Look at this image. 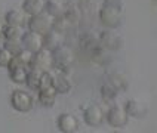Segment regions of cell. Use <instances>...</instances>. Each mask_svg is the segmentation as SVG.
Segmentation results:
<instances>
[{
    "label": "cell",
    "instance_id": "6da1fadb",
    "mask_svg": "<svg viewBox=\"0 0 157 133\" xmlns=\"http://www.w3.org/2000/svg\"><path fill=\"white\" fill-rule=\"evenodd\" d=\"M52 61L56 71L70 72L73 68V64H74V53L68 46L61 44L52 50Z\"/></svg>",
    "mask_w": 157,
    "mask_h": 133
},
{
    "label": "cell",
    "instance_id": "7a4b0ae2",
    "mask_svg": "<svg viewBox=\"0 0 157 133\" xmlns=\"http://www.w3.org/2000/svg\"><path fill=\"white\" fill-rule=\"evenodd\" d=\"M98 17H99V22L105 28L116 30L123 24V10H119V9L107 6V5L101 6L99 12H98Z\"/></svg>",
    "mask_w": 157,
    "mask_h": 133
},
{
    "label": "cell",
    "instance_id": "3957f363",
    "mask_svg": "<svg viewBox=\"0 0 157 133\" xmlns=\"http://www.w3.org/2000/svg\"><path fill=\"white\" fill-rule=\"evenodd\" d=\"M53 25V17H51L49 13L46 12H42L39 15H34V17H30L27 19V27L30 31H34L37 34L44 35L46 33H49L52 30Z\"/></svg>",
    "mask_w": 157,
    "mask_h": 133
},
{
    "label": "cell",
    "instance_id": "277c9868",
    "mask_svg": "<svg viewBox=\"0 0 157 133\" xmlns=\"http://www.w3.org/2000/svg\"><path fill=\"white\" fill-rule=\"evenodd\" d=\"M10 105L18 113H28L34 105V99L28 92L22 89H17L10 95Z\"/></svg>",
    "mask_w": 157,
    "mask_h": 133
},
{
    "label": "cell",
    "instance_id": "5b68a950",
    "mask_svg": "<svg viewBox=\"0 0 157 133\" xmlns=\"http://www.w3.org/2000/svg\"><path fill=\"white\" fill-rule=\"evenodd\" d=\"M99 42H101V46L104 47L105 50L108 52H117L120 50L124 44V40L123 37L119 33H116L111 28H107L102 33H99Z\"/></svg>",
    "mask_w": 157,
    "mask_h": 133
},
{
    "label": "cell",
    "instance_id": "8992f818",
    "mask_svg": "<svg viewBox=\"0 0 157 133\" xmlns=\"http://www.w3.org/2000/svg\"><path fill=\"white\" fill-rule=\"evenodd\" d=\"M105 120L114 129H122L124 127L128 121H129V115L126 113L124 106L122 105H113L108 108L107 114H105Z\"/></svg>",
    "mask_w": 157,
    "mask_h": 133
},
{
    "label": "cell",
    "instance_id": "52a82bcc",
    "mask_svg": "<svg viewBox=\"0 0 157 133\" xmlns=\"http://www.w3.org/2000/svg\"><path fill=\"white\" fill-rule=\"evenodd\" d=\"M105 118L104 109L96 104H89L83 108V121L90 126V127H98L101 126Z\"/></svg>",
    "mask_w": 157,
    "mask_h": 133
},
{
    "label": "cell",
    "instance_id": "ba28073f",
    "mask_svg": "<svg viewBox=\"0 0 157 133\" xmlns=\"http://www.w3.org/2000/svg\"><path fill=\"white\" fill-rule=\"evenodd\" d=\"M33 68H37L40 71H51L53 67L52 61V52L46 47H42L40 50L33 53V59H31V65Z\"/></svg>",
    "mask_w": 157,
    "mask_h": 133
},
{
    "label": "cell",
    "instance_id": "9c48e42d",
    "mask_svg": "<svg viewBox=\"0 0 157 133\" xmlns=\"http://www.w3.org/2000/svg\"><path fill=\"white\" fill-rule=\"evenodd\" d=\"M52 84L56 93L59 95H67L73 89V81H71L68 72H62V71H56L55 74H52Z\"/></svg>",
    "mask_w": 157,
    "mask_h": 133
},
{
    "label": "cell",
    "instance_id": "30bf717a",
    "mask_svg": "<svg viewBox=\"0 0 157 133\" xmlns=\"http://www.w3.org/2000/svg\"><path fill=\"white\" fill-rule=\"evenodd\" d=\"M21 42H22V46L24 49L30 50V52L36 53L37 50H40L43 47V35L37 34L34 31H24V34L21 37Z\"/></svg>",
    "mask_w": 157,
    "mask_h": 133
},
{
    "label": "cell",
    "instance_id": "8fae6325",
    "mask_svg": "<svg viewBox=\"0 0 157 133\" xmlns=\"http://www.w3.org/2000/svg\"><path fill=\"white\" fill-rule=\"evenodd\" d=\"M124 109H126V113L129 117L132 118H144L145 115L148 114V106L145 105L142 101L140 99H135V98H132L129 101H126V104H124Z\"/></svg>",
    "mask_w": 157,
    "mask_h": 133
},
{
    "label": "cell",
    "instance_id": "7c38bea8",
    "mask_svg": "<svg viewBox=\"0 0 157 133\" xmlns=\"http://www.w3.org/2000/svg\"><path fill=\"white\" fill-rule=\"evenodd\" d=\"M78 44H80V49L83 50V52L86 53H90L96 50L98 47H101V42H99V35L94 34V33H90V31H86V33H83V34H80L78 37Z\"/></svg>",
    "mask_w": 157,
    "mask_h": 133
},
{
    "label": "cell",
    "instance_id": "4fadbf2b",
    "mask_svg": "<svg viewBox=\"0 0 157 133\" xmlns=\"http://www.w3.org/2000/svg\"><path fill=\"white\" fill-rule=\"evenodd\" d=\"M56 126L62 133H74L78 130V120L70 113H62L56 120Z\"/></svg>",
    "mask_w": 157,
    "mask_h": 133
},
{
    "label": "cell",
    "instance_id": "5bb4252c",
    "mask_svg": "<svg viewBox=\"0 0 157 133\" xmlns=\"http://www.w3.org/2000/svg\"><path fill=\"white\" fill-rule=\"evenodd\" d=\"M105 80H108L120 93H122V92H126V90L129 89V80H128V77H126L123 72H120V71H111V72H108Z\"/></svg>",
    "mask_w": 157,
    "mask_h": 133
},
{
    "label": "cell",
    "instance_id": "9a60e30c",
    "mask_svg": "<svg viewBox=\"0 0 157 133\" xmlns=\"http://www.w3.org/2000/svg\"><path fill=\"white\" fill-rule=\"evenodd\" d=\"M22 10L28 17H34L44 12V2L43 0H24L22 2Z\"/></svg>",
    "mask_w": 157,
    "mask_h": 133
},
{
    "label": "cell",
    "instance_id": "2e32d148",
    "mask_svg": "<svg viewBox=\"0 0 157 133\" xmlns=\"http://www.w3.org/2000/svg\"><path fill=\"white\" fill-rule=\"evenodd\" d=\"M62 13L65 15V18L70 21V24L73 25V24H77L78 21L82 19V9H80V6H78V3H76V2H70L65 8L62 9Z\"/></svg>",
    "mask_w": 157,
    "mask_h": 133
},
{
    "label": "cell",
    "instance_id": "e0dca14e",
    "mask_svg": "<svg viewBox=\"0 0 157 133\" xmlns=\"http://www.w3.org/2000/svg\"><path fill=\"white\" fill-rule=\"evenodd\" d=\"M5 22L6 25H24L27 22V18L24 10H19V9H10L6 12L5 15Z\"/></svg>",
    "mask_w": 157,
    "mask_h": 133
},
{
    "label": "cell",
    "instance_id": "ac0fdd59",
    "mask_svg": "<svg viewBox=\"0 0 157 133\" xmlns=\"http://www.w3.org/2000/svg\"><path fill=\"white\" fill-rule=\"evenodd\" d=\"M62 35L64 34L55 31V30H51L49 33H46V34L43 35V47L49 49V50L52 52L53 49H56L58 46L64 44L62 43Z\"/></svg>",
    "mask_w": 157,
    "mask_h": 133
},
{
    "label": "cell",
    "instance_id": "d6986e66",
    "mask_svg": "<svg viewBox=\"0 0 157 133\" xmlns=\"http://www.w3.org/2000/svg\"><path fill=\"white\" fill-rule=\"evenodd\" d=\"M39 92V102L42 104L43 106H53L55 105V101H56V90L53 86L51 87H46V89H40L37 90Z\"/></svg>",
    "mask_w": 157,
    "mask_h": 133
},
{
    "label": "cell",
    "instance_id": "ffe728a7",
    "mask_svg": "<svg viewBox=\"0 0 157 133\" xmlns=\"http://www.w3.org/2000/svg\"><path fill=\"white\" fill-rule=\"evenodd\" d=\"M99 92H101V96H102V99H104L105 102H113L114 99L119 96V93H120V92L114 87L108 80H105L104 83L101 84Z\"/></svg>",
    "mask_w": 157,
    "mask_h": 133
},
{
    "label": "cell",
    "instance_id": "44dd1931",
    "mask_svg": "<svg viewBox=\"0 0 157 133\" xmlns=\"http://www.w3.org/2000/svg\"><path fill=\"white\" fill-rule=\"evenodd\" d=\"M22 34H24V28L21 25H5L2 33L5 40H21Z\"/></svg>",
    "mask_w": 157,
    "mask_h": 133
},
{
    "label": "cell",
    "instance_id": "7402d4cb",
    "mask_svg": "<svg viewBox=\"0 0 157 133\" xmlns=\"http://www.w3.org/2000/svg\"><path fill=\"white\" fill-rule=\"evenodd\" d=\"M42 72H43V71L30 67V68H28V72H27V80H25L27 86L30 89H33V90H37L39 81H40V77H42Z\"/></svg>",
    "mask_w": 157,
    "mask_h": 133
},
{
    "label": "cell",
    "instance_id": "603a6c76",
    "mask_svg": "<svg viewBox=\"0 0 157 133\" xmlns=\"http://www.w3.org/2000/svg\"><path fill=\"white\" fill-rule=\"evenodd\" d=\"M27 72H28V68H25V67H15V68H10L9 70V76H10V80L13 83H17V84H25Z\"/></svg>",
    "mask_w": 157,
    "mask_h": 133
},
{
    "label": "cell",
    "instance_id": "cb8c5ba5",
    "mask_svg": "<svg viewBox=\"0 0 157 133\" xmlns=\"http://www.w3.org/2000/svg\"><path fill=\"white\" fill-rule=\"evenodd\" d=\"M70 27H71L70 21L65 18V15H64V13H59V15L53 17L52 30L58 31V33H61V34H65V33H67V30H68Z\"/></svg>",
    "mask_w": 157,
    "mask_h": 133
},
{
    "label": "cell",
    "instance_id": "d4e9b609",
    "mask_svg": "<svg viewBox=\"0 0 157 133\" xmlns=\"http://www.w3.org/2000/svg\"><path fill=\"white\" fill-rule=\"evenodd\" d=\"M62 9L64 8H62L56 0H46V2H44V12L49 13L51 17H56V15L62 13Z\"/></svg>",
    "mask_w": 157,
    "mask_h": 133
},
{
    "label": "cell",
    "instance_id": "484cf974",
    "mask_svg": "<svg viewBox=\"0 0 157 133\" xmlns=\"http://www.w3.org/2000/svg\"><path fill=\"white\" fill-rule=\"evenodd\" d=\"M5 47H6L12 55H17L18 52H21V50L24 49L21 40H5Z\"/></svg>",
    "mask_w": 157,
    "mask_h": 133
},
{
    "label": "cell",
    "instance_id": "4316f807",
    "mask_svg": "<svg viewBox=\"0 0 157 133\" xmlns=\"http://www.w3.org/2000/svg\"><path fill=\"white\" fill-rule=\"evenodd\" d=\"M12 56H13V55L9 52L5 46L0 47V67L8 68V65L10 64V61H12Z\"/></svg>",
    "mask_w": 157,
    "mask_h": 133
},
{
    "label": "cell",
    "instance_id": "83f0119b",
    "mask_svg": "<svg viewBox=\"0 0 157 133\" xmlns=\"http://www.w3.org/2000/svg\"><path fill=\"white\" fill-rule=\"evenodd\" d=\"M102 5H107V6H111V8H116L119 10H124V5L126 2L124 0H104Z\"/></svg>",
    "mask_w": 157,
    "mask_h": 133
},
{
    "label": "cell",
    "instance_id": "f1b7e54d",
    "mask_svg": "<svg viewBox=\"0 0 157 133\" xmlns=\"http://www.w3.org/2000/svg\"><path fill=\"white\" fill-rule=\"evenodd\" d=\"M3 28H5V24H3V21L0 19V35H2V33H3Z\"/></svg>",
    "mask_w": 157,
    "mask_h": 133
},
{
    "label": "cell",
    "instance_id": "f546056e",
    "mask_svg": "<svg viewBox=\"0 0 157 133\" xmlns=\"http://www.w3.org/2000/svg\"><path fill=\"white\" fill-rule=\"evenodd\" d=\"M43 2H46V0H43Z\"/></svg>",
    "mask_w": 157,
    "mask_h": 133
}]
</instances>
